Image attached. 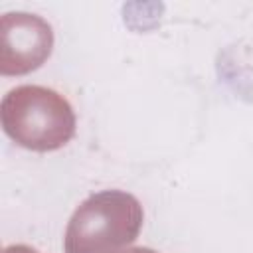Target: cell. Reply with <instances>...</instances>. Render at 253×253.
I'll use <instances>...</instances> for the list:
<instances>
[{
    "instance_id": "cell-1",
    "label": "cell",
    "mask_w": 253,
    "mask_h": 253,
    "mask_svg": "<svg viewBox=\"0 0 253 253\" xmlns=\"http://www.w3.org/2000/svg\"><path fill=\"white\" fill-rule=\"evenodd\" d=\"M4 132L22 148L51 152L65 146L75 134V113L69 101L42 85L10 89L0 105Z\"/></svg>"
},
{
    "instance_id": "cell-2",
    "label": "cell",
    "mask_w": 253,
    "mask_h": 253,
    "mask_svg": "<svg viewBox=\"0 0 253 253\" xmlns=\"http://www.w3.org/2000/svg\"><path fill=\"white\" fill-rule=\"evenodd\" d=\"M142 221V206L132 194L123 190L93 194L67 223L65 253H121L134 243Z\"/></svg>"
},
{
    "instance_id": "cell-3",
    "label": "cell",
    "mask_w": 253,
    "mask_h": 253,
    "mask_svg": "<svg viewBox=\"0 0 253 253\" xmlns=\"http://www.w3.org/2000/svg\"><path fill=\"white\" fill-rule=\"evenodd\" d=\"M53 49L51 26L28 12H8L0 20V73L26 75L42 67Z\"/></svg>"
},
{
    "instance_id": "cell-4",
    "label": "cell",
    "mask_w": 253,
    "mask_h": 253,
    "mask_svg": "<svg viewBox=\"0 0 253 253\" xmlns=\"http://www.w3.org/2000/svg\"><path fill=\"white\" fill-rule=\"evenodd\" d=\"M2 253H40V251L30 245H8Z\"/></svg>"
},
{
    "instance_id": "cell-5",
    "label": "cell",
    "mask_w": 253,
    "mask_h": 253,
    "mask_svg": "<svg viewBox=\"0 0 253 253\" xmlns=\"http://www.w3.org/2000/svg\"><path fill=\"white\" fill-rule=\"evenodd\" d=\"M121 253H158V251H154L150 247H128V249H125Z\"/></svg>"
}]
</instances>
